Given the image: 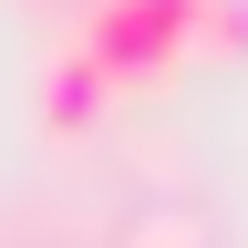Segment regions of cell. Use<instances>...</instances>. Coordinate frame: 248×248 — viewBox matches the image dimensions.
I'll return each instance as SVG.
<instances>
[{"instance_id":"3957f363","label":"cell","mask_w":248,"mask_h":248,"mask_svg":"<svg viewBox=\"0 0 248 248\" xmlns=\"http://www.w3.org/2000/svg\"><path fill=\"white\" fill-rule=\"evenodd\" d=\"M197 52L248 62V0H197Z\"/></svg>"},{"instance_id":"6da1fadb","label":"cell","mask_w":248,"mask_h":248,"mask_svg":"<svg viewBox=\"0 0 248 248\" xmlns=\"http://www.w3.org/2000/svg\"><path fill=\"white\" fill-rule=\"evenodd\" d=\"M73 42L104 62V73L135 93V83H166L186 52H197V0H83Z\"/></svg>"},{"instance_id":"7a4b0ae2","label":"cell","mask_w":248,"mask_h":248,"mask_svg":"<svg viewBox=\"0 0 248 248\" xmlns=\"http://www.w3.org/2000/svg\"><path fill=\"white\" fill-rule=\"evenodd\" d=\"M114 93H124V83L73 42V31H62V42L42 52V73H31V114H42V135H52V145H83V135H104Z\"/></svg>"}]
</instances>
